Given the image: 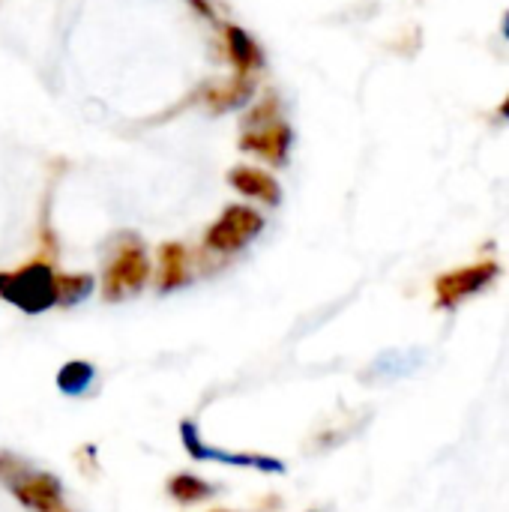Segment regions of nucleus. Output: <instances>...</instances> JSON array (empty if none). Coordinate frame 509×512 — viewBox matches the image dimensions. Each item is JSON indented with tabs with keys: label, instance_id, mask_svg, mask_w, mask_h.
<instances>
[{
	"label": "nucleus",
	"instance_id": "f257e3e1",
	"mask_svg": "<svg viewBox=\"0 0 509 512\" xmlns=\"http://www.w3.org/2000/svg\"><path fill=\"white\" fill-rule=\"evenodd\" d=\"M0 483L9 489V495L30 512H72L66 504L63 483L48 474L36 471L15 453H0Z\"/></svg>",
	"mask_w": 509,
	"mask_h": 512
},
{
	"label": "nucleus",
	"instance_id": "f03ea898",
	"mask_svg": "<svg viewBox=\"0 0 509 512\" xmlns=\"http://www.w3.org/2000/svg\"><path fill=\"white\" fill-rule=\"evenodd\" d=\"M153 270H150V258L147 249L138 237L126 234L114 243L105 270H102V282L99 291L108 303H120L126 297H135L147 288Z\"/></svg>",
	"mask_w": 509,
	"mask_h": 512
},
{
	"label": "nucleus",
	"instance_id": "7ed1b4c3",
	"mask_svg": "<svg viewBox=\"0 0 509 512\" xmlns=\"http://www.w3.org/2000/svg\"><path fill=\"white\" fill-rule=\"evenodd\" d=\"M6 303L21 309L24 315H42L51 306H57V270L54 261L36 258L15 273H9L6 288L0 294Z\"/></svg>",
	"mask_w": 509,
	"mask_h": 512
},
{
	"label": "nucleus",
	"instance_id": "20e7f679",
	"mask_svg": "<svg viewBox=\"0 0 509 512\" xmlns=\"http://www.w3.org/2000/svg\"><path fill=\"white\" fill-rule=\"evenodd\" d=\"M501 279V264L495 258H483L474 264H465L459 270L441 273L435 279V309L438 312H453L471 297H480Z\"/></svg>",
	"mask_w": 509,
	"mask_h": 512
},
{
	"label": "nucleus",
	"instance_id": "39448f33",
	"mask_svg": "<svg viewBox=\"0 0 509 512\" xmlns=\"http://www.w3.org/2000/svg\"><path fill=\"white\" fill-rule=\"evenodd\" d=\"M261 231H264V216L258 210L243 207V204H231L207 228V234H204V252H210V255H237Z\"/></svg>",
	"mask_w": 509,
	"mask_h": 512
},
{
	"label": "nucleus",
	"instance_id": "423d86ee",
	"mask_svg": "<svg viewBox=\"0 0 509 512\" xmlns=\"http://www.w3.org/2000/svg\"><path fill=\"white\" fill-rule=\"evenodd\" d=\"M180 444L186 450V456L192 462H219L228 468H246V471H258V474H273L282 477L285 474V462L276 456H264V453H231V450H216L201 438V429L195 426V420H183L180 423Z\"/></svg>",
	"mask_w": 509,
	"mask_h": 512
},
{
	"label": "nucleus",
	"instance_id": "0eeeda50",
	"mask_svg": "<svg viewBox=\"0 0 509 512\" xmlns=\"http://www.w3.org/2000/svg\"><path fill=\"white\" fill-rule=\"evenodd\" d=\"M291 141H294V132L291 126L285 123V117H276L270 123H261V126H249L240 132V150L246 153H255L261 156L267 165L273 168H282L288 162V153H291Z\"/></svg>",
	"mask_w": 509,
	"mask_h": 512
},
{
	"label": "nucleus",
	"instance_id": "6e6552de",
	"mask_svg": "<svg viewBox=\"0 0 509 512\" xmlns=\"http://www.w3.org/2000/svg\"><path fill=\"white\" fill-rule=\"evenodd\" d=\"M228 186L246 198H255L267 207H276L282 201V186L276 183L273 174L255 168V165H234L228 171Z\"/></svg>",
	"mask_w": 509,
	"mask_h": 512
},
{
	"label": "nucleus",
	"instance_id": "1a4fd4ad",
	"mask_svg": "<svg viewBox=\"0 0 509 512\" xmlns=\"http://www.w3.org/2000/svg\"><path fill=\"white\" fill-rule=\"evenodd\" d=\"M225 33V51L231 66L237 69V75L243 78H255L264 69V51L258 48V42L237 24H222Z\"/></svg>",
	"mask_w": 509,
	"mask_h": 512
},
{
	"label": "nucleus",
	"instance_id": "9d476101",
	"mask_svg": "<svg viewBox=\"0 0 509 512\" xmlns=\"http://www.w3.org/2000/svg\"><path fill=\"white\" fill-rule=\"evenodd\" d=\"M192 282V258L183 243H162L159 246V270H156V288L159 294L177 291Z\"/></svg>",
	"mask_w": 509,
	"mask_h": 512
},
{
	"label": "nucleus",
	"instance_id": "9b49d317",
	"mask_svg": "<svg viewBox=\"0 0 509 512\" xmlns=\"http://www.w3.org/2000/svg\"><path fill=\"white\" fill-rule=\"evenodd\" d=\"M252 93H255V78L234 75L225 84H207L201 90V99H204L210 114H225V111H234V108L246 105L252 99Z\"/></svg>",
	"mask_w": 509,
	"mask_h": 512
},
{
	"label": "nucleus",
	"instance_id": "f8f14e48",
	"mask_svg": "<svg viewBox=\"0 0 509 512\" xmlns=\"http://www.w3.org/2000/svg\"><path fill=\"white\" fill-rule=\"evenodd\" d=\"M420 363H423V351H387L369 366L366 381H396L417 372Z\"/></svg>",
	"mask_w": 509,
	"mask_h": 512
},
{
	"label": "nucleus",
	"instance_id": "ddd939ff",
	"mask_svg": "<svg viewBox=\"0 0 509 512\" xmlns=\"http://www.w3.org/2000/svg\"><path fill=\"white\" fill-rule=\"evenodd\" d=\"M54 384H57V390L63 396L81 399V396H87L96 387V366L87 363V360H69V363L60 366Z\"/></svg>",
	"mask_w": 509,
	"mask_h": 512
},
{
	"label": "nucleus",
	"instance_id": "4468645a",
	"mask_svg": "<svg viewBox=\"0 0 509 512\" xmlns=\"http://www.w3.org/2000/svg\"><path fill=\"white\" fill-rule=\"evenodd\" d=\"M165 489H168L171 501H177L180 507L204 504V501H210L216 495V486L201 480V477H195V474H174Z\"/></svg>",
	"mask_w": 509,
	"mask_h": 512
},
{
	"label": "nucleus",
	"instance_id": "2eb2a0df",
	"mask_svg": "<svg viewBox=\"0 0 509 512\" xmlns=\"http://www.w3.org/2000/svg\"><path fill=\"white\" fill-rule=\"evenodd\" d=\"M96 291L90 273H57V306H78Z\"/></svg>",
	"mask_w": 509,
	"mask_h": 512
},
{
	"label": "nucleus",
	"instance_id": "dca6fc26",
	"mask_svg": "<svg viewBox=\"0 0 509 512\" xmlns=\"http://www.w3.org/2000/svg\"><path fill=\"white\" fill-rule=\"evenodd\" d=\"M189 3H192V6H195V9H198L201 15H204V18L216 21V9H213V6H210L207 0H189Z\"/></svg>",
	"mask_w": 509,
	"mask_h": 512
},
{
	"label": "nucleus",
	"instance_id": "f3484780",
	"mask_svg": "<svg viewBox=\"0 0 509 512\" xmlns=\"http://www.w3.org/2000/svg\"><path fill=\"white\" fill-rule=\"evenodd\" d=\"M498 117H501V120H509V93H507V96H504L501 108H498Z\"/></svg>",
	"mask_w": 509,
	"mask_h": 512
},
{
	"label": "nucleus",
	"instance_id": "a211bd4d",
	"mask_svg": "<svg viewBox=\"0 0 509 512\" xmlns=\"http://www.w3.org/2000/svg\"><path fill=\"white\" fill-rule=\"evenodd\" d=\"M6 279H9V273H0V294H3V288H6Z\"/></svg>",
	"mask_w": 509,
	"mask_h": 512
},
{
	"label": "nucleus",
	"instance_id": "6ab92c4d",
	"mask_svg": "<svg viewBox=\"0 0 509 512\" xmlns=\"http://www.w3.org/2000/svg\"><path fill=\"white\" fill-rule=\"evenodd\" d=\"M504 36L509 39V9H507V15H504Z\"/></svg>",
	"mask_w": 509,
	"mask_h": 512
},
{
	"label": "nucleus",
	"instance_id": "aec40b11",
	"mask_svg": "<svg viewBox=\"0 0 509 512\" xmlns=\"http://www.w3.org/2000/svg\"><path fill=\"white\" fill-rule=\"evenodd\" d=\"M216 512H231V510H216Z\"/></svg>",
	"mask_w": 509,
	"mask_h": 512
}]
</instances>
